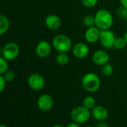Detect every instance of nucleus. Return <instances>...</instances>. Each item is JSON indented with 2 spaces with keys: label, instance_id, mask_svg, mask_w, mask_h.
Listing matches in <instances>:
<instances>
[{
  "label": "nucleus",
  "instance_id": "obj_1",
  "mask_svg": "<svg viewBox=\"0 0 127 127\" xmlns=\"http://www.w3.org/2000/svg\"><path fill=\"white\" fill-rule=\"evenodd\" d=\"M95 18V25L100 30L109 29L113 25V16L112 13L106 9H100L97 11Z\"/></svg>",
  "mask_w": 127,
  "mask_h": 127
},
{
  "label": "nucleus",
  "instance_id": "obj_2",
  "mask_svg": "<svg viewBox=\"0 0 127 127\" xmlns=\"http://www.w3.org/2000/svg\"><path fill=\"white\" fill-rule=\"evenodd\" d=\"M82 85L84 89L89 92L97 91L100 86V80L98 76L94 73L85 74L82 79Z\"/></svg>",
  "mask_w": 127,
  "mask_h": 127
},
{
  "label": "nucleus",
  "instance_id": "obj_3",
  "mask_svg": "<svg viewBox=\"0 0 127 127\" xmlns=\"http://www.w3.org/2000/svg\"><path fill=\"white\" fill-rule=\"evenodd\" d=\"M71 118L77 124H85L88 122L91 118L92 113L90 109L86 108L83 106H77L74 108L71 112Z\"/></svg>",
  "mask_w": 127,
  "mask_h": 127
},
{
  "label": "nucleus",
  "instance_id": "obj_4",
  "mask_svg": "<svg viewBox=\"0 0 127 127\" xmlns=\"http://www.w3.org/2000/svg\"><path fill=\"white\" fill-rule=\"evenodd\" d=\"M54 48L59 52H67L72 46L71 38L65 34H58L52 40Z\"/></svg>",
  "mask_w": 127,
  "mask_h": 127
},
{
  "label": "nucleus",
  "instance_id": "obj_5",
  "mask_svg": "<svg viewBox=\"0 0 127 127\" xmlns=\"http://www.w3.org/2000/svg\"><path fill=\"white\" fill-rule=\"evenodd\" d=\"M19 54V46L13 42L6 43L1 49V56L7 61H13L16 59Z\"/></svg>",
  "mask_w": 127,
  "mask_h": 127
},
{
  "label": "nucleus",
  "instance_id": "obj_6",
  "mask_svg": "<svg viewBox=\"0 0 127 127\" xmlns=\"http://www.w3.org/2000/svg\"><path fill=\"white\" fill-rule=\"evenodd\" d=\"M115 35L113 31L109 29L107 30H101L99 42L100 45L105 49H112L114 47L115 41Z\"/></svg>",
  "mask_w": 127,
  "mask_h": 127
},
{
  "label": "nucleus",
  "instance_id": "obj_7",
  "mask_svg": "<svg viewBox=\"0 0 127 127\" xmlns=\"http://www.w3.org/2000/svg\"><path fill=\"white\" fill-rule=\"evenodd\" d=\"M45 84L44 77L37 73H31L28 78V85L33 91H39L43 89Z\"/></svg>",
  "mask_w": 127,
  "mask_h": 127
},
{
  "label": "nucleus",
  "instance_id": "obj_8",
  "mask_svg": "<svg viewBox=\"0 0 127 127\" xmlns=\"http://www.w3.org/2000/svg\"><path fill=\"white\" fill-rule=\"evenodd\" d=\"M37 106L42 112H48L54 106V99L50 94H43L39 97Z\"/></svg>",
  "mask_w": 127,
  "mask_h": 127
},
{
  "label": "nucleus",
  "instance_id": "obj_9",
  "mask_svg": "<svg viewBox=\"0 0 127 127\" xmlns=\"http://www.w3.org/2000/svg\"><path fill=\"white\" fill-rule=\"evenodd\" d=\"M101 30L96 25L89 27L86 29L85 32V39L89 43H95L99 41Z\"/></svg>",
  "mask_w": 127,
  "mask_h": 127
},
{
  "label": "nucleus",
  "instance_id": "obj_10",
  "mask_svg": "<svg viewBox=\"0 0 127 127\" xmlns=\"http://www.w3.org/2000/svg\"><path fill=\"white\" fill-rule=\"evenodd\" d=\"M72 52L76 58L82 59L86 58L89 55V49L86 43L83 42H79L74 44L72 47Z\"/></svg>",
  "mask_w": 127,
  "mask_h": 127
},
{
  "label": "nucleus",
  "instance_id": "obj_11",
  "mask_svg": "<svg viewBox=\"0 0 127 127\" xmlns=\"http://www.w3.org/2000/svg\"><path fill=\"white\" fill-rule=\"evenodd\" d=\"M109 53L103 49H99L95 51L93 55H92V61L93 62L97 64V65H100L102 66L106 63L109 62Z\"/></svg>",
  "mask_w": 127,
  "mask_h": 127
},
{
  "label": "nucleus",
  "instance_id": "obj_12",
  "mask_svg": "<svg viewBox=\"0 0 127 127\" xmlns=\"http://www.w3.org/2000/svg\"><path fill=\"white\" fill-rule=\"evenodd\" d=\"M51 44L49 43V42L46 40H42L39 42L35 49L37 56L42 58L48 57L51 53Z\"/></svg>",
  "mask_w": 127,
  "mask_h": 127
},
{
  "label": "nucleus",
  "instance_id": "obj_13",
  "mask_svg": "<svg viewBox=\"0 0 127 127\" xmlns=\"http://www.w3.org/2000/svg\"><path fill=\"white\" fill-rule=\"evenodd\" d=\"M45 26L52 31L57 30L60 28L62 25V21L60 16L55 14H50L48 15L45 19Z\"/></svg>",
  "mask_w": 127,
  "mask_h": 127
},
{
  "label": "nucleus",
  "instance_id": "obj_14",
  "mask_svg": "<svg viewBox=\"0 0 127 127\" xmlns=\"http://www.w3.org/2000/svg\"><path fill=\"white\" fill-rule=\"evenodd\" d=\"M92 116L98 121H103L109 117V112L107 109L103 106H96L92 109Z\"/></svg>",
  "mask_w": 127,
  "mask_h": 127
},
{
  "label": "nucleus",
  "instance_id": "obj_15",
  "mask_svg": "<svg viewBox=\"0 0 127 127\" xmlns=\"http://www.w3.org/2000/svg\"><path fill=\"white\" fill-rule=\"evenodd\" d=\"M10 28V21L4 15H0V34L3 35L5 34Z\"/></svg>",
  "mask_w": 127,
  "mask_h": 127
},
{
  "label": "nucleus",
  "instance_id": "obj_16",
  "mask_svg": "<svg viewBox=\"0 0 127 127\" xmlns=\"http://www.w3.org/2000/svg\"><path fill=\"white\" fill-rule=\"evenodd\" d=\"M57 63L60 66L66 65L69 61V57L66 52H59V54L56 57Z\"/></svg>",
  "mask_w": 127,
  "mask_h": 127
},
{
  "label": "nucleus",
  "instance_id": "obj_17",
  "mask_svg": "<svg viewBox=\"0 0 127 127\" xmlns=\"http://www.w3.org/2000/svg\"><path fill=\"white\" fill-rule=\"evenodd\" d=\"M83 106L89 109H92L96 106V100L92 96H87L83 99Z\"/></svg>",
  "mask_w": 127,
  "mask_h": 127
},
{
  "label": "nucleus",
  "instance_id": "obj_18",
  "mask_svg": "<svg viewBox=\"0 0 127 127\" xmlns=\"http://www.w3.org/2000/svg\"><path fill=\"white\" fill-rule=\"evenodd\" d=\"M113 67L111 64H109V62L102 65V67H101V73L102 74L106 76V77H109L110 76L112 75L113 73Z\"/></svg>",
  "mask_w": 127,
  "mask_h": 127
},
{
  "label": "nucleus",
  "instance_id": "obj_19",
  "mask_svg": "<svg viewBox=\"0 0 127 127\" xmlns=\"http://www.w3.org/2000/svg\"><path fill=\"white\" fill-rule=\"evenodd\" d=\"M127 45V41L124 37H118V38H116L115 39V44H114V48L115 49H118V50H121L123 49H124L126 47V46Z\"/></svg>",
  "mask_w": 127,
  "mask_h": 127
},
{
  "label": "nucleus",
  "instance_id": "obj_20",
  "mask_svg": "<svg viewBox=\"0 0 127 127\" xmlns=\"http://www.w3.org/2000/svg\"><path fill=\"white\" fill-rule=\"evenodd\" d=\"M83 22L84 23V25L86 26H87L88 28L89 27H92V26H95V16L92 15H86V16H84Z\"/></svg>",
  "mask_w": 127,
  "mask_h": 127
},
{
  "label": "nucleus",
  "instance_id": "obj_21",
  "mask_svg": "<svg viewBox=\"0 0 127 127\" xmlns=\"http://www.w3.org/2000/svg\"><path fill=\"white\" fill-rule=\"evenodd\" d=\"M116 14L119 18L124 20H127V8L123 7L122 5L117 9Z\"/></svg>",
  "mask_w": 127,
  "mask_h": 127
},
{
  "label": "nucleus",
  "instance_id": "obj_22",
  "mask_svg": "<svg viewBox=\"0 0 127 127\" xmlns=\"http://www.w3.org/2000/svg\"><path fill=\"white\" fill-rule=\"evenodd\" d=\"M8 70V63L7 61L2 56L0 58V74H4Z\"/></svg>",
  "mask_w": 127,
  "mask_h": 127
},
{
  "label": "nucleus",
  "instance_id": "obj_23",
  "mask_svg": "<svg viewBox=\"0 0 127 127\" xmlns=\"http://www.w3.org/2000/svg\"><path fill=\"white\" fill-rule=\"evenodd\" d=\"M2 75L4 77L5 80L7 81V82H10L13 81L16 78V74L12 70H7Z\"/></svg>",
  "mask_w": 127,
  "mask_h": 127
},
{
  "label": "nucleus",
  "instance_id": "obj_24",
  "mask_svg": "<svg viewBox=\"0 0 127 127\" xmlns=\"http://www.w3.org/2000/svg\"><path fill=\"white\" fill-rule=\"evenodd\" d=\"M97 1H98V0H81L82 4L85 7H89V8L95 7L97 4Z\"/></svg>",
  "mask_w": 127,
  "mask_h": 127
},
{
  "label": "nucleus",
  "instance_id": "obj_25",
  "mask_svg": "<svg viewBox=\"0 0 127 127\" xmlns=\"http://www.w3.org/2000/svg\"><path fill=\"white\" fill-rule=\"evenodd\" d=\"M6 82H7V81L5 80L3 75H1L0 76V92L4 91V90L6 87Z\"/></svg>",
  "mask_w": 127,
  "mask_h": 127
},
{
  "label": "nucleus",
  "instance_id": "obj_26",
  "mask_svg": "<svg viewBox=\"0 0 127 127\" xmlns=\"http://www.w3.org/2000/svg\"><path fill=\"white\" fill-rule=\"evenodd\" d=\"M97 127H109V125L106 124V123H105V122H103V121H101L100 124H97Z\"/></svg>",
  "mask_w": 127,
  "mask_h": 127
},
{
  "label": "nucleus",
  "instance_id": "obj_27",
  "mask_svg": "<svg viewBox=\"0 0 127 127\" xmlns=\"http://www.w3.org/2000/svg\"><path fill=\"white\" fill-rule=\"evenodd\" d=\"M66 127H80V126L78 125V124L74 122V123H71V124H68Z\"/></svg>",
  "mask_w": 127,
  "mask_h": 127
},
{
  "label": "nucleus",
  "instance_id": "obj_28",
  "mask_svg": "<svg viewBox=\"0 0 127 127\" xmlns=\"http://www.w3.org/2000/svg\"><path fill=\"white\" fill-rule=\"evenodd\" d=\"M119 1H120L121 5H122L123 7L127 8V0H119Z\"/></svg>",
  "mask_w": 127,
  "mask_h": 127
},
{
  "label": "nucleus",
  "instance_id": "obj_29",
  "mask_svg": "<svg viewBox=\"0 0 127 127\" xmlns=\"http://www.w3.org/2000/svg\"><path fill=\"white\" fill-rule=\"evenodd\" d=\"M124 38H125V40H126V41H127V31L125 32V34H124Z\"/></svg>",
  "mask_w": 127,
  "mask_h": 127
},
{
  "label": "nucleus",
  "instance_id": "obj_30",
  "mask_svg": "<svg viewBox=\"0 0 127 127\" xmlns=\"http://www.w3.org/2000/svg\"><path fill=\"white\" fill-rule=\"evenodd\" d=\"M64 127L63 126H61V125H54V126H53V127Z\"/></svg>",
  "mask_w": 127,
  "mask_h": 127
},
{
  "label": "nucleus",
  "instance_id": "obj_31",
  "mask_svg": "<svg viewBox=\"0 0 127 127\" xmlns=\"http://www.w3.org/2000/svg\"><path fill=\"white\" fill-rule=\"evenodd\" d=\"M0 127H7V126H5V125H4V124H2V125H1Z\"/></svg>",
  "mask_w": 127,
  "mask_h": 127
},
{
  "label": "nucleus",
  "instance_id": "obj_32",
  "mask_svg": "<svg viewBox=\"0 0 127 127\" xmlns=\"http://www.w3.org/2000/svg\"><path fill=\"white\" fill-rule=\"evenodd\" d=\"M90 127V126H86V127Z\"/></svg>",
  "mask_w": 127,
  "mask_h": 127
}]
</instances>
